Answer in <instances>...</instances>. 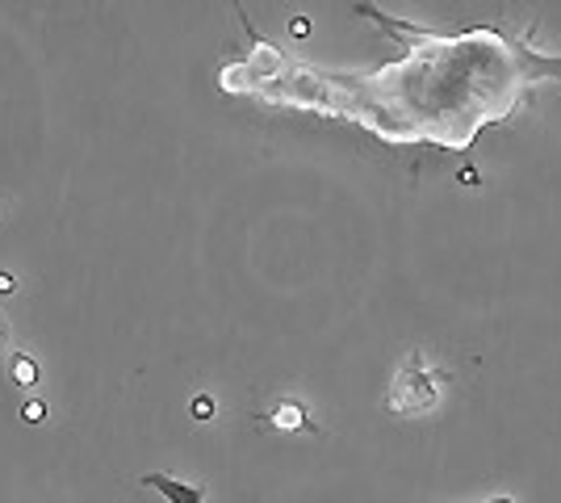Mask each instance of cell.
I'll use <instances>...</instances> for the list:
<instances>
[{
	"mask_svg": "<svg viewBox=\"0 0 561 503\" xmlns=\"http://www.w3.org/2000/svg\"><path fill=\"white\" fill-rule=\"evenodd\" d=\"M440 382H445V378L423 361V353H411V357L402 361L394 386H390L386 408L394 411V415H420V411H432L436 403H440Z\"/></svg>",
	"mask_w": 561,
	"mask_h": 503,
	"instance_id": "6da1fadb",
	"label": "cell"
},
{
	"mask_svg": "<svg viewBox=\"0 0 561 503\" xmlns=\"http://www.w3.org/2000/svg\"><path fill=\"white\" fill-rule=\"evenodd\" d=\"M142 487L160 491V495H164L168 503H206V491H202V487H193V482L172 479V475H160V470L142 475Z\"/></svg>",
	"mask_w": 561,
	"mask_h": 503,
	"instance_id": "7a4b0ae2",
	"label": "cell"
},
{
	"mask_svg": "<svg viewBox=\"0 0 561 503\" xmlns=\"http://www.w3.org/2000/svg\"><path fill=\"white\" fill-rule=\"evenodd\" d=\"M268 424L280 432H314L302 403H277V408L268 411Z\"/></svg>",
	"mask_w": 561,
	"mask_h": 503,
	"instance_id": "3957f363",
	"label": "cell"
},
{
	"mask_svg": "<svg viewBox=\"0 0 561 503\" xmlns=\"http://www.w3.org/2000/svg\"><path fill=\"white\" fill-rule=\"evenodd\" d=\"M9 378H13V386H34L38 382V361L25 357V353H13V361H9Z\"/></svg>",
	"mask_w": 561,
	"mask_h": 503,
	"instance_id": "277c9868",
	"label": "cell"
},
{
	"mask_svg": "<svg viewBox=\"0 0 561 503\" xmlns=\"http://www.w3.org/2000/svg\"><path fill=\"white\" fill-rule=\"evenodd\" d=\"M22 420H25V424H43V420H47V403H38V399H30V403H25V408H22Z\"/></svg>",
	"mask_w": 561,
	"mask_h": 503,
	"instance_id": "5b68a950",
	"label": "cell"
},
{
	"mask_svg": "<svg viewBox=\"0 0 561 503\" xmlns=\"http://www.w3.org/2000/svg\"><path fill=\"white\" fill-rule=\"evenodd\" d=\"M188 411H193V420H210V415H214V399H210V395H197Z\"/></svg>",
	"mask_w": 561,
	"mask_h": 503,
	"instance_id": "8992f818",
	"label": "cell"
},
{
	"mask_svg": "<svg viewBox=\"0 0 561 503\" xmlns=\"http://www.w3.org/2000/svg\"><path fill=\"white\" fill-rule=\"evenodd\" d=\"M18 289V277H9V273H0V294H13Z\"/></svg>",
	"mask_w": 561,
	"mask_h": 503,
	"instance_id": "52a82bcc",
	"label": "cell"
},
{
	"mask_svg": "<svg viewBox=\"0 0 561 503\" xmlns=\"http://www.w3.org/2000/svg\"><path fill=\"white\" fill-rule=\"evenodd\" d=\"M491 503H515V500H491Z\"/></svg>",
	"mask_w": 561,
	"mask_h": 503,
	"instance_id": "ba28073f",
	"label": "cell"
},
{
	"mask_svg": "<svg viewBox=\"0 0 561 503\" xmlns=\"http://www.w3.org/2000/svg\"><path fill=\"white\" fill-rule=\"evenodd\" d=\"M0 344H4V328H0Z\"/></svg>",
	"mask_w": 561,
	"mask_h": 503,
	"instance_id": "9c48e42d",
	"label": "cell"
}]
</instances>
